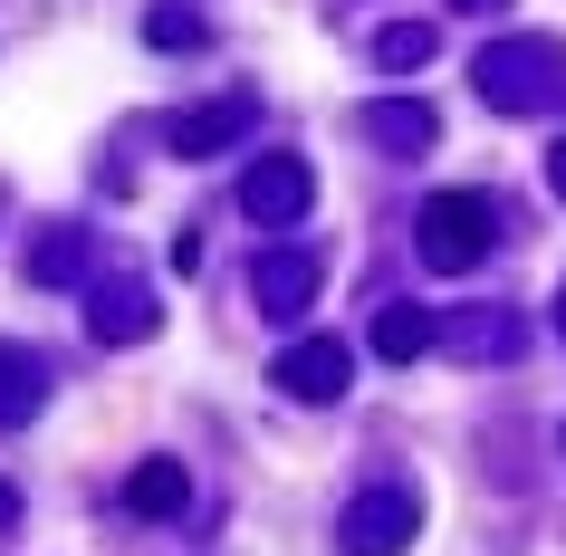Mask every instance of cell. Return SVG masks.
I'll return each mask as SVG.
<instances>
[{"mask_svg":"<svg viewBox=\"0 0 566 556\" xmlns=\"http://www.w3.org/2000/svg\"><path fill=\"white\" fill-rule=\"evenodd\" d=\"M471 87H480V106H500V116H537V106L566 87V49L547 30L490 39V49L471 59Z\"/></svg>","mask_w":566,"mask_h":556,"instance_id":"obj_1","label":"cell"},{"mask_svg":"<svg viewBox=\"0 0 566 556\" xmlns=\"http://www.w3.org/2000/svg\"><path fill=\"white\" fill-rule=\"evenodd\" d=\"M490 240H500V202L490 192H471V182H451V192H432L413 221V250L432 279H471L480 260H490Z\"/></svg>","mask_w":566,"mask_h":556,"instance_id":"obj_2","label":"cell"},{"mask_svg":"<svg viewBox=\"0 0 566 556\" xmlns=\"http://www.w3.org/2000/svg\"><path fill=\"white\" fill-rule=\"evenodd\" d=\"M413 537H422V499L403 480H375V490H356L336 508V547L346 556H403Z\"/></svg>","mask_w":566,"mask_h":556,"instance_id":"obj_3","label":"cell"},{"mask_svg":"<svg viewBox=\"0 0 566 556\" xmlns=\"http://www.w3.org/2000/svg\"><path fill=\"white\" fill-rule=\"evenodd\" d=\"M307 202H317V174H307V154H260L250 182H240V211H250V231H298Z\"/></svg>","mask_w":566,"mask_h":556,"instance_id":"obj_4","label":"cell"},{"mask_svg":"<svg viewBox=\"0 0 566 556\" xmlns=\"http://www.w3.org/2000/svg\"><path fill=\"white\" fill-rule=\"evenodd\" d=\"M269 384H279L289 403H336V394L356 384V346H336V336H298V346L269 355Z\"/></svg>","mask_w":566,"mask_h":556,"instance_id":"obj_5","label":"cell"},{"mask_svg":"<svg viewBox=\"0 0 566 556\" xmlns=\"http://www.w3.org/2000/svg\"><path fill=\"white\" fill-rule=\"evenodd\" d=\"M154 326H164V307H154L145 279H87V336L96 346H145Z\"/></svg>","mask_w":566,"mask_h":556,"instance_id":"obj_6","label":"cell"},{"mask_svg":"<svg viewBox=\"0 0 566 556\" xmlns=\"http://www.w3.org/2000/svg\"><path fill=\"white\" fill-rule=\"evenodd\" d=\"M317 250H260L250 260V307L260 317H307V297H317Z\"/></svg>","mask_w":566,"mask_h":556,"instance_id":"obj_7","label":"cell"},{"mask_svg":"<svg viewBox=\"0 0 566 556\" xmlns=\"http://www.w3.org/2000/svg\"><path fill=\"white\" fill-rule=\"evenodd\" d=\"M240 135H250V96H211V106H182V116H174V154H182V164L231 154Z\"/></svg>","mask_w":566,"mask_h":556,"instance_id":"obj_8","label":"cell"},{"mask_svg":"<svg viewBox=\"0 0 566 556\" xmlns=\"http://www.w3.org/2000/svg\"><path fill=\"white\" fill-rule=\"evenodd\" d=\"M39 403H49V355L20 346V336H0V432H20Z\"/></svg>","mask_w":566,"mask_h":556,"instance_id":"obj_9","label":"cell"},{"mask_svg":"<svg viewBox=\"0 0 566 556\" xmlns=\"http://www.w3.org/2000/svg\"><path fill=\"white\" fill-rule=\"evenodd\" d=\"M356 125H365V145H385V154H422L432 135H442V116H432L422 96H375Z\"/></svg>","mask_w":566,"mask_h":556,"instance_id":"obj_10","label":"cell"},{"mask_svg":"<svg viewBox=\"0 0 566 556\" xmlns=\"http://www.w3.org/2000/svg\"><path fill=\"white\" fill-rule=\"evenodd\" d=\"M87 260H96V231H49V240L30 250V289H77Z\"/></svg>","mask_w":566,"mask_h":556,"instance_id":"obj_11","label":"cell"},{"mask_svg":"<svg viewBox=\"0 0 566 556\" xmlns=\"http://www.w3.org/2000/svg\"><path fill=\"white\" fill-rule=\"evenodd\" d=\"M422 346H432V307H413V297L375 307V355H385V365H413Z\"/></svg>","mask_w":566,"mask_h":556,"instance_id":"obj_12","label":"cell"},{"mask_svg":"<svg viewBox=\"0 0 566 556\" xmlns=\"http://www.w3.org/2000/svg\"><path fill=\"white\" fill-rule=\"evenodd\" d=\"M182 499H192L182 461H135V480H125V508H135V518H174Z\"/></svg>","mask_w":566,"mask_h":556,"instance_id":"obj_13","label":"cell"},{"mask_svg":"<svg viewBox=\"0 0 566 556\" xmlns=\"http://www.w3.org/2000/svg\"><path fill=\"white\" fill-rule=\"evenodd\" d=\"M432 59V20H385V30H375V67H385V77H403V67H422Z\"/></svg>","mask_w":566,"mask_h":556,"instance_id":"obj_14","label":"cell"},{"mask_svg":"<svg viewBox=\"0 0 566 556\" xmlns=\"http://www.w3.org/2000/svg\"><path fill=\"white\" fill-rule=\"evenodd\" d=\"M145 39H154V49H202V10H174V0H164V10H145Z\"/></svg>","mask_w":566,"mask_h":556,"instance_id":"obj_15","label":"cell"},{"mask_svg":"<svg viewBox=\"0 0 566 556\" xmlns=\"http://www.w3.org/2000/svg\"><path fill=\"white\" fill-rule=\"evenodd\" d=\"M547 192L566 202V135H557V154H547Z\"/></svg>","mask_w":566,"mask_h":556,"instance_id":"obj_16","label":"cell"},{"mask_svg":"<svg viewBox=\"0 0 566 556\" xmlns=\"http://www.w3.org/2000/svg\"><path fill=\"white\" fill-rule=\"evenodd\" d=\"M0 527H20V490L10 480H0Z\"/></svg>","mask_w":566,"mask_h":556,"instance_id":"obj_17","label":"cell"},{"mask_svg":"<svg viewBox=\"0 0 566 556\" xmlns=\"http://www.w3.org/2000/svg\"><path fill=\"white\" fill-rule=\"evenodd\" d=\"M451 10H509V0H451Z\"/></svg>","mask_w":566,"mask_h":556,"instance_id":"obj_18","label":"cell"},{"mask_svg":"<svg viewBox=\"0 0 566 556\" xmlns=\"http://www.w3.org/2000/svg\"><path fill=\"white\" fill-rule=\"evenodd\" d=\"M557 336H566V289H557Z\"/></svg>","mask_w":566,"mask_h":556,"instance_id":"obj_19","label":"cell"},{"mask_svg":"<svg viewBox=\"0 0 566 556\" xmlns=\"http://www.w3.org/2000/svg\"><path fill=\"white\" fill-rule=\"evenodd\" d=\"M557 451H566V432H557Z\"/></svg>","mask_w":566,"mask_h":556,"instance_id":"obj_20","label":"cell"}]
</instances>
